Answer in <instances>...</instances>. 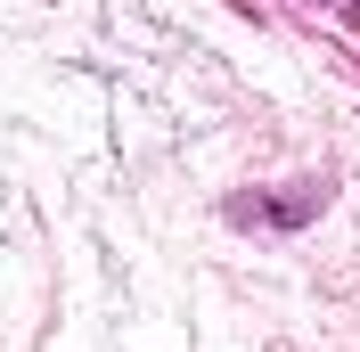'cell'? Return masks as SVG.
Returning a JSON list of instances; mask_svg holds the SVG:
<instances>
[{"instance_id":"6da1fadb","label":"cell","mask_w":360,"mask_h":352,"mask_svg":"<svg viewBox=\"0 0 360 352\" xmlns=\"http://www.w3.org/2000/svg\"><path fill=\"white\" fill-rule=\"evenodd\" d=\"M328 205V180H303L295 197H229V221H254V230H295Z\"/></svg>"}]
</instances>
